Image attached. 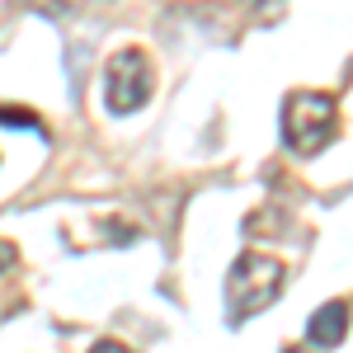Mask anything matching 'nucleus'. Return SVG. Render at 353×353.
<instances>
[{"mask_svg": "<svg viewBox=\"0 0 353 353\" xmlns=\"http://www.w3.org/2000/svg\"><path fill=\"white\" fill-rule=\"evenodd\" d=\"M283 288H288V264L273 254H259V250H245L226 269V321L245 325V321L264 316L283 297Z\"/></svg>", "mask_w": 353, "mask_h": 353, "instance_id": "obj_1", "label": "nucleus"}, {"mask_svg": "<svg viewBox=\"0 0 353 353\" xmlns=\"http://www.w3.org/2000/svg\"><path fill=\"white\" fill-rule=\"evenodd\" d=\"M344 334H349V306H344V301H325V306L311 311V321H306V339H311L316 349H339Z\"/></svg>", "mask_w": 353, "mask_h": 353, "instance_id": "obj_4", "label": "nucleus"}, {"mask_svg": "<svg viewBox=\"0 0 353 353\" xmlns=\"http://www.w3.org/2000/svg\"><path fill=\"white\" fill-rule=\"evenodd\" d=\"M0 123L5 128H28V132H43V118L28 109H10V104H0Z\"/></svg>", "mask_w": 353, "mask_h": 353, "instance_id": "obj_5", "label": "nucleus"}, {"mask_svg": "<svg viewBox=\"0 0 353 353\" xmlns=\"http://www.w3.org/2000/svg\"><path fill=\"white\" fill-rule=\"evenodd\" d=\"M33 10H43V14H52V19H61V14H76V5L81 0H28Z\"/></svg>", "mask_w": 353, "mask_h": 353, "instance_id": "obj_6", "label": "nucleus"}, {"mask_svg": "<svg viewBox=\"0 0 353 353\" xmlns=\"http://www.w3.org/2000/svg\"><path fill=\"white\" fill-rule=\"evenodd\" d=\"M90 353H132V349H128V344H118V339H99Z\"/></svg>", "mask_w": 353, "mask_h": 353, "instance_id": "obj_8", "label": "nucleus"}, {"mask_svg": "<svg viewBox=\"0 0 353 353\" xmlns=\"http://www.w3.org/2000/svg\"><path fill=\"white\" fill-rule=\"evenodd\" d=\"M250 5H254V10H264V14H273V10H278L283 0H250Z\"/></svg>", "mask_w": 353, "mask_h": 353, "instance_id": "obj_9", "label": "nucleus"}, {"mask_svg": "<svg viewBox=\"0 0 353 353\" xmlns=\"http://www.w3.org/2000/svg\"><path fill=\"white\" fill-rule=\"evenodd\" d=\"M283 353H311V349H301V344H292V349H283Z\"/></svg>", "mask_w": 353, "mask_h": 353, "instance_id": "obj_10", "label": "nucleus"}, {"mask_svg": "<svg viewBox=\"0 0 353 353\" xmlns=\"http://www.w3.org/2000/svg\"><path fill=\"white\" fill-rule=\"evenodd\" d=\"M339 137V104L325 90H292L283 99V141L297 156H321Z\"/></svg>", "mask_w": 353, "mask_h": 353, "instance_id": "obj_2", "label": "nucleus"}, {"mask_svg": "<svg viewBox=\"0 0 353 353\" xmlns=\"http://www.w3.org/2000/svg\"><path fill=\"white\" fill-rule=\"evenodd\" d=\"M151 90H156V71L141 48H118L104 66V104L109 113H137L151 104Z\"/></svg>", "mask_w": 353, "mask_h": 353, "instance_id": "obj_3", "label": "nucleus"}, {"mask_svg": "<svg viewBox=\"0 0 353 353\" xmlns=\"http://www.w3.org/2000/svg\"><path fill=\"white\" fill-rule=\"evenodd\" d=\"M14 264H19V250H14L10 241H0V273H5V269H14Z\"/></svg>", "mask_w": 353, "mask_h": 353, "instance_id": "obj_7", "label": "nucleus"}]
</instances>
